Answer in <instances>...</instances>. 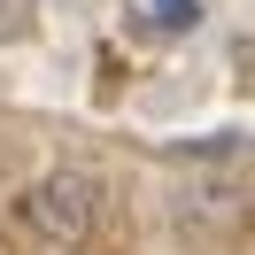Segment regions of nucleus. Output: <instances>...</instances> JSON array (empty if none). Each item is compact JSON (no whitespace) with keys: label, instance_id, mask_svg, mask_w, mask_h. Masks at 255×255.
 <instances>
[{"label":"nucleus","instance_id":"20e7f679","mask_svg":"<svg viewBox=\"0 0 255 255\" xmlns=\"http://www.w3.org/2000/svg\"><path fill=\"white\" fill-rule=\"evenodd\" d=\"M0 31H16V23H8V0H0Z\"/></svg>","mask_w":255,"mask_h":255},{"label":"nucleus","instance_id":"f03ea898","mask_svg":"<svg viewBox=\"0 0 255 255\" xmlns=\"http://www.w3.org/2000/svg\"><path fill=\"white\" fill-rule=\"evenodd\" d=\"M240 186L232 178H186V186L170 193V224L178 232H224V224H240Z\"/></svg>","mask_w":255,"mask_h":255},{"label":"nucleus","instance_id":"f257e3e1","mask_svg":"<svg viewBox=\"0 0 255 255\" xmlns=\"http://www.w3.org/2000/svg\"><path fill=\"white\" fill-rule=\"evenodd\" d=\"M23 224H31L47 248H85V240L101 232V209H109V186H101L85 162H54V170H39L31 186H23Z\"/></svg>","mask_w":255,"mask_h":255},{"label":"nucleus","instance_id":"7ed1b4c3","mask_svg":"<svg viewBox=\"0 0 255 255\" xmlns=\"http://www.w3.org/2000/svg\"><path fill=\"white\" fill-rule=\"evenodd\" d=\"M147 16H155V31H201V0H147Z\"/></svg>","mask_w":255,"mask_h":255}]
</instances>
